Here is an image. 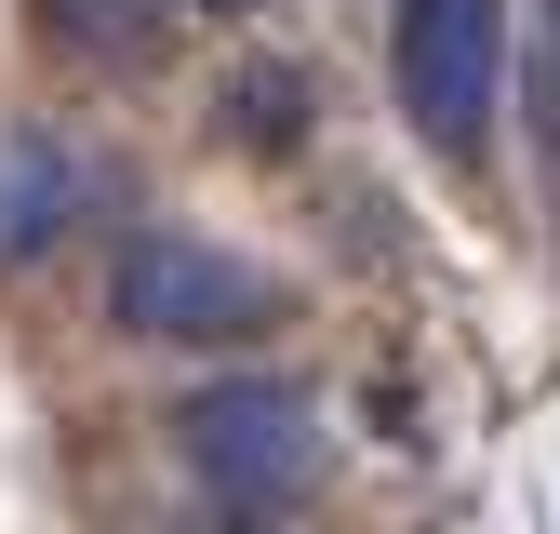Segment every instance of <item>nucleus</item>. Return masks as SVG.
Masks as SVG:
<instances>
[{
    "label": "nucleus",
    "mask_w": 560,
    "mask_h": 534,
    "mask_svg": "<svg viewBox=\"0 0 560 534\" xmlns=\"http://www.w3.org/2000/svg\"><path fill=\"white\" fill-rule=\"evenodd\" d=\"M174 467L214 508H294L320 481V400L294 374H228L174 400Z\"/></svg>",
    "instance_id": "nucleus-1"
},
{
    "label": "nucleus",
    "mask_w": 560,
    "mask_h": 534,
    "mask_svg": "<svg viewBox=\"0 0 560 534\" xmlns=\"http://www.w3.org/2000/svg\"><path fill=\"white\" fill-rule=\"evenodd\" d=\"M107 321L148 334V348H254L280 321V281L241 267L228 241H187V228H133L107 254Z\"/></svg>",
    "instance_id": "nucleus-2"
},
{
    "label": "nucleus",
    "mask_w": 560,
    "mask_h": 534,
    "mask_svg": "<svg viewBox=\"0 0 560 534\" xmlns=\"http://www.w3.org/2000/svg\"><path fill=\"white\" fill-rule=\"evenodd\" d=\"M387 67H400L413 134L441 161H480L494 148V94H508V0H400Z\"/></svg>",
    "instance_id": "nucleus-3"
},
{
    "label": "nucleus",
    "mask_w": 560,
    "mask_h": 534,
    "mask_svg": "<svg viewBox=\"0 0 560 534\" xmlns=\"http://www.w3.org/2000/svg\"><path fill=\"white\" fill-rule=\"evenodd\" d=\"M81 200H94V174L67 161V148H14V161H0V267L54 254L67 228H81Z\"/></svg>",
    "instance_id": "nucleus-4"
},
{
    "label": "nucleus",
    "mask_w": 560,
    "mask_h": 534,
    "mask_svg": "<svg viewBox=\"0 0 560 534\" xmlns=\"http://www.w3.org/2000/svg\"><path fill=\"white\" fill-rule=\"evenodd\" d=\"M40 27H54L67 54H94V67H161L174 0H40Z\"/></svg>",
    "instance_id": "nucleus-5"
},
{
    "label": "nucleus",
    "mask_w": 560,
    "mask_h": 534,
    "mask_svg": "<svg viewBox=\"0 0 560 534\" xmlns=\"http://www.w3.org/2000/svg\"><path fill=\"white\" fill-rule=\"evenodd\" d=\"M307 107H320V94H307V67H294V54H254L241 81H228V134H241L254 161H280V148H307Z\"/></svg>",
    "instance_id": "nucleus-6"
},
{
    "label": "nucleus",
    "mask_w": 560,
    "mask_h": 534,
    "mask_svg": "<svg viewBox=\"0 0 560 534\" xmlns=\"http://www.w3.org/2000/svg\"><path fill=\"white\" fill-rule=\"evenodd\" d=\"M534 134L560 148V14H547V67H534Z\"/></svg>",
    "instance_id": "nucleus-7"
},
{
    "label": "nucleus",
    "mask_w": 560,
    "mask_h": 534,
    "mask_svg": "<svg viewBox=\"0 0 560 534\" xmlns=\"http://www.w3.org/2000/svg\"><path fill=\"white\" fill-rule=\"evenodd\" d=\"M174 14H228V27H241V14H254V0H174Z\"/></svg>",
    "instance_id": "nucleus-8"
}]
</instances>
